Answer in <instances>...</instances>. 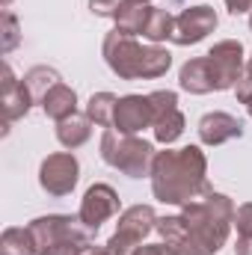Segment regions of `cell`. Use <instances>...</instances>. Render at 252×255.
Segmentation results:
<instances>
[{
  "mask_svg": "<svg viewBox=\"0 0 252 255\" xmlns=\"http://www.w3.org/2000/svg\"><path fill=\"white\" fill-rule=\"evenodd\" d=\"M133 255H172L166 247H136Z\"/></svg>",
  "mask_w": 252,
  "mask_h": 255,
  "instance_id": "d4e9b609",
  "label": "cell"
},
{
  "mask_svg": "<svg viewBox=\"0 0 252 255\" xmlns=\"http://www.w3.org/2000/svg\"><path fill=\"white\" fill-rule=\"evenodd\" d=\"M241 133H244V125H241L235 116H229V113H208V116L199 122V136H202V142H208V145H220V142L235 139V136H241Z\"/></svg>",
  "mask_w": 252,
  "mask_h": 255,
  "instance_id": "5bb4252c",
  "label": "cell"
},
{
  "mask_svg": "<svg viewBox=\"0 0 252 255\" xmlns=\"http://www.w3.org/2000/svg\"><path fill=\"white\" fill-rule=\"evenodd\" d=\"M30 104H33V95H30L27 83L24 80H15L12 68L3 65V116H6V122L24 116L30 110Z\"/></svg>",
  "mask_w": 252,
  "mask_h": 255,
  "instance_id": "4fadbf2b",
  "label": "cell"
},
{
  "mask_svg": "<svg viewBox=\"0 0 252 255\" xmlns=\"http://www.w3.org/2000/svg\"><path fill=\"white\" fill-rule=\"evenodd\" d=\"M151 229H157V217H154V211H151L148 205H133V208H127L125 214L119 217V229H116V235H113L110 244H107L110 255L133 253Z\"/></svg>",
  "mask_w": 252,
  "mask_h": 255,
  "instance_id": "5b68a950",
  "label": "cell"
},
{
  "mask_svg": "<svg viewBox=\"0 0 252 255\" xmlns=\"http://www.w3.org/2000/svg\"><path fill=\"white\" fill-rule=\"evenodd\" d=\"M187 220L190 232L196 235V241L214 255L229 238V223L235 220V208L229 202V196L223 193H208L205 202H190L181 214Z\"/></svg>",
  "mask_w": 252,
  "mask_h": 255,
  "instance_id": "3957f363",
  "label": "cell"
},
{
  "mask_svg": "<svg viewBox=\"0 0 252 255\" xmlns=\"http://www.w3.org/2000/svg\"><path fill=\"white\" fill-rule=\"evenodd\" d=\"M142 3H145V0H142Z\"/></svg>",
  "mask_w": 252,
  "mask_h": 255,
  "instance_id": "4dcf8cb0",
  "label": "cell"
},
{
  "mask_svg": "<svg viewBox=\"0 0 252 255\" xmlns=\"http://www.w3.org/2000/svg\"><path fill=\"white\" fill-rule=\"evenodd\" d=\"M104 60H107V65L119 77H125V80L160 77L169 68V63H172L169 51H163V48H145V45L133 42L130 36L119 33V30H113L104 39Z\"/></svg>",
  "mask_w": 252,
  "mask_h": 255,
  "instance_id": "7a4b0ae2",
  "label": "cell"
},
{
  "mask_svg": "<svg viewBox=\"0 0 252 255\" xmlns=\"http://www.w3.org/2000/svg\"><path fill=\"white\" fill-rule=\"evenodd\" d=\"M181 86L187 92H196V95H205L214 89V77H211V68H208V60L199 57V60H190L184 68H181Z\"/></svg>",
  "mask_w": 252,
  "mask_h": 255,
  "instance_id": "2e32d148",
  "label": "cell"
},
{
  "mask_svg": "<svg viewBox=\"0 0 252 255\" xmlns=\"http://www.w3.org/2000/svg\"><path fill=\"white\" fill-rule=\"evenodd\" d=\"M250 27H252V18H250Z\"/></svg>",
  "mask_w": 252,
  "mask_h": 255,
  "instance_id": "f1b7e54d",
  "label": "cell"
},
{
  "mask_svg": "<svg viewBox=\"0 0 252 255\" xmlns=\"http://www.w3.org/2000/svg\"><path fill=\"white\" fill-rule=\"evenodd\" d=\"M235 250H238V255H252V235H241Z\"/></svg>",
  "mask_w": 252,
  "mask_h": 255,
  "instance_id": "484cf974",
  "label": "cell"
},
{
  "mask_svg": "<svg viewBox=\"0 0 252 255\" xmlns=\"http://www.w3.org/2000/svg\"><path fill=\"white\" fill-rule=\"evenodd\" d=\"M39 181H42V187L51 193V196H65V193H71L74 184H77V160H74V154H68V151L51 154V157L42 163Z\"/></svg>",
  "mask_w": 252,
  "mask_h": 255,
  "instance_id": "ba28073f",
  "label": "cell"
},
{
  "mask_svg": "<svg viewBox=\"0 0 252 255\" xmlns=\"http://www.w3.org/2000/svg\"><path fill=\"white\" fill-rule=\"evenodd\" d=\"M116 104H119L116 95H110V92H98V95L89 98V104H86V116H89L95 125L110 128L113 125V116H116Z\"/></svg>",
  "mask_w": 252,
  "mask_h": 255,
  "instance_id": "ac0fdd59",
  "label": "cell"
},
{
  "mask_svg": "<svg viewBox=\"0 0 252 255\" xmlns=\"http://www.w3.org/2000/svg\"><path fill=\"white\" fill-rule=\"evenodd\" d=\"M226 6H229V12H250L252 9V0H226Z\"/></svg>",
  "mask_w": 252,
  "mask_h": 255,
  "instance_id": "cb8c5ba5",
  "label": "cell"
},
{
  "mask_svg": "<svg viewBox=\"0 0 252 255\" xmlns=\"http://www.w3.org/2000/svg\"><path fill=\"white\" fill-rule=\"evenodd\" d=\"M250 71H252V60H250Z\"/></svg>",
  "mask_w": 252,
  "mask_h": 255,
  "instance_id": "83f0119b",
  "label": "cell"
},
{
  "mask_svg": "<svg viewBox=\"0 0 252 255\" xmlns=\"http://www.w3.org/2000/svg\"><path fill=\"white\" fill-rule=\"evenodd\" d=\"M3 3H9V0H3Z\"/></svg>",
  "mask_w": 252,
  "mask_h": 255,
  "instance_id": "f546056e",
  "label": "cell"
},
{
  "mask_svg": "<svg viewBox=\"0 0 252 255\" xmlns=\"http://www.w3.org/2000/svg\"><path fill=\"white\" fill-rule=\"evenodd\" d=\"M122 3H125V0H89V6H92L95 15H113V18H116V12L122 9Z\"/></svg>",
  "mask_w": 252,
  "mask_h": 255,
  "instance_id": "603a6c76",
  "label": "cell"
},
{
  "mask_svg": "<svg viewBox=\"0 0 252 255\" xmlns=\"http://www.w3.org/2000/svg\"><path fill=\"white\" fill-rule=\"evenodd\" d=\"M42 107H45V113H48L51 119L63 122V119H68V116H74V107H77V95H74V89H68L65 83H57V86H54V89L45 95Z\"/></svg>",
  "mask_w": 252,
  "mask_h": 255,
  "instance_id": "9a60e30c",
  "label": "cell"
},
{
  "mask_svg": "<svg viewBox=\"0 0 252 255\" xmlns=\"http://www.w3.org/2000/svg\"><path fill=\"white\" fill-rule=\"evenodd\" d=\"M83 255H110V250H107V247H104V250H86Z\"/></svg>",
  "mask_w": 252,
  "mask_h": 255,
  "instance_id": "4316f807",
  "label": "cell"
},
{
  "mask_svg": "<svg viewBox=\"0 0 252 255\" xmlns=\"http://www.w3.org/2000/svg\"><path fill=\"white\" fill-rule=\"evenodd\" d=\"M214 27H217V15H214V9H208V6H190V9H184V12L175 18L172 42H178V45L202 42Z\"/></svg>",
  "mask_w": 252,
  "mask_h": 255,
  "instance_id": "9c48e42d",
  "label": "cell"
},
{
  "mask_svg": "<svg viewBox=\"0 0 252 255\" xmlns=\"http://www.w3.org/2000/svg\"><path fill=\"white\" fill-rule=\"evenodd\" d=\"M157 232L166 241V250L172 255H211L196 241V235L190 232L184 217H163V220H157Z\"/></svg>",
  "mask_w": 252,
  "mask_h": 255,
  "instance_id": "8fae6325",
  "label": "cell"
},
{
  "mask_svg": "<svg viewBox=\"0 0 252 255\" xmlns=\"http://www.w3.org/2000/svg\"><path fill=\"white\" fill-rule=\"evenodd\" d=\"M151 125H154V136L157 142H175L184 130V116L178 110V98L175 92H151Z\"/></svg>",
  "mask_w": 252,
  "mask_h": 255,
  "instance_id": "52a82bcc",
  "label": "cell"
},
{
  "mask_svg": "<svg viewBox=\"0 0 252 255\" xmlns=\"http://www.w3.org/2000/svg\"><path fill=\"white\" fill-rule=\"evenodd\" d=\"M235 226H238L241 235H252V202L238 208V214H235Z\"/></svg>",
  "mask_w": 252,
  "mask_h": 255,
  "instance_id": "7402d4cb",
  "label": "cell"
},
{
  "mask_svg": "<svg viewBox=\"0 0 252 255\" xmlns=\"http://www.w3.org/2000/svg\"><path fill=\"white\" fill-rule=\"evenodd\" d=\"M205 60H208L211 77H214V89H229V86H235L244 77L241 74V68H244V48H241V42L226 39V42L214 45Z\"/></svg>",
  "mask_w": 252,
  "mask_h": 255,
  "instance_id": "8992f818",
  "label": "cell"
},
{
  "mask_svg": "<svg viewBox=\"0 0 252 255\" xmlns=\"http://www.w3.org/2000/svg\"><path fill=\"white\" fill-rule=\"evenodd\" d=\"M0 255H36V241L30 229H6L0 241Z\"/></svg>",
  "mask_w": 252,
  "mask_h": 255,
  "instance_id": "ffe728a7",
  "label": "cell"
},
{
  "mask_svg": "<svg viewBox=\"0 0 252 255\" xmlns=\"http://www.w3.org/2000/svg\"><path fill=\"white\" fill-rule=\"evenodd\" d=\"M151 125V101L148 95H125L116 104V116H113V128H119V133L133 136L136 130Z\"/></svg>",
  "mask_w": 252,
  "mask_h": 255,
  "instance_id": "7c38bea8",
  "label": "cell"
},
{
  "mask_svg": "<svg viewBox=\"0 0 252 255\" xmlns=\"http://www.w3.org/2000/svg\"><path fill=\"white\" fill-rule=\"evenodd\" d=\"M205 169H208L205 154L196 145L154 154V163H151V187H154V196L160 202H169V205L193 202L196 193L208 190Z\"/></svg>",
  "mask_w": 252,
  "mask_h": 255,
  "instance_id": "6da1fadb",
  "label": "cell"
},
{
  "mask_svg": "<svg viewBox=\"0 0 252 255\" xmlns=\"http://www.w3.org/2000/svg\"><path fill=\"white\" fill-rule=\"evenodd\" d=\"M101 154L113 169H122L130 178H142L148 172V163H154V148L145 139L127 136V133H113L107 130L101 136Z\"/></svg>",
  "mask_w": 252,
  "mask_h": 255,
  "instance_id": "277c9868",
  "label": "cell"
},
{
  "mask_svg": "<svg viewBox=\"0 0 252 255\" xmlns=\"http://www.w3.org/2000/svg\"><path fill=\"white\" fill-rule=\"evenodd\" d=\"M116 211H119V196H116V190H113L110 184H95V187H89L86 196H83L80 223L95 232V229H98L104 220H110Z\"/></svg>",
  "mask_w": 252,
  "mask_h": 255,
  "instance_id": "30bf717a",
  "label": "cell"
},
{
  "mask_svg": "<svg viewBox=\"0 0 252 255\" xmlns=\"http://www.w3.org/2000/svg\"><path fill=\"white\" fill-rule=\"evenodd\" d=\"M18 45V21L12 12H3V54H9Z\"/></svg>",
  "mask_w": 252,
  "mask_h": 255,
  "instance_id": "44dd1931",
  "label": "cell"
},
{
  "mask_svg": "<svg viewBox=\"0 0 252 255\" xmlns=\"http://www.w3.org/2000/svg\"><path fill=\"white\" fill-rule=\"evenodd\" d=\"M89 116L83 119V116H68V119H63L60 122V128H57V139L63 142L65 148H77V145H83L86 139H89V133H92V128H89Z\"/></svg>",
  "mask_w": 252,
  "mask_h": 255,
  "instance_id": "e0dca14e",
  "label": "cell"
},
{
  "mask_svg": "<svg viewBox=\"0 0 252 255\" xmlns=\"http://www.w3.org/2000/svg\"><path fill=\"white\" fill-rule=\"evenodd\" d=\"M24 83H27V89H30V95H33L36 101H45V95H48V92L60 83V74H57L54 68L36 65V68H30V71H27Z\"/></svg>",
  "mask_w": 252,
  "mask_h": 255,
  "instance_id": "d6986e66",
  "label": "cell"
}]
</instances>
